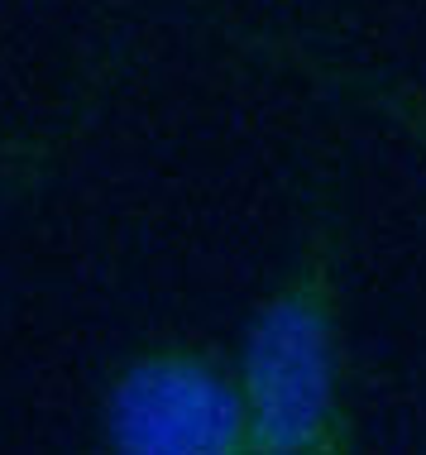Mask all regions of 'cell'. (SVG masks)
Masks as SVG:
<instances>
[{"instance_id":"cell-1","label":"cell","mask_w":426,"mask_h":455,"mask_svg":"<svg viewBox=\"0 0 426 455\" xmlns=\"http://www.w3.org/2000/svg\"><path fill=\"white\" fill-rule=\"evenodd\" d=\"M235 369L249 408V455L345 451V326L326 244L254 312Z\"/></svg>"},{"instance_id":"cell-2","label":"cell","mask_w":426,"mask_h":455,"mask_svg":"<svg viewBox=\"0 0 426 455\" xmlns=\"http://www.w3.org/2000/svg\"><path fill=\"white\" fill-rule=\"evenodd\" d=\"M106 446L125 455H249L240 369L197 346L144 350L106 393Z\"/></svg>"}]
</instances>
